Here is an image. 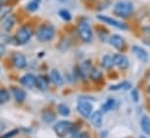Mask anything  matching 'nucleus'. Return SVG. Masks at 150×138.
<instances>
[{"label": "nucleus", "mask_w": 150, "mask_h": 138, "mask_svg": "<svg viewBox=\"0 0 150 138\" xmlns=\"http://www.w3.org/2000/svg\"><path fill=\"white\" fill-rule=\"evenodd\" d=\"M113 13L119 18L127 19L132 16L134 13V5L130 1H126V0L117 1L113 7Z\"/></svg>", "instance_id": "1"}, {"label": "nucleus", "mask_w": 150, "mask_h": 138, "mask_svg": "<svg viewBox=\"0 0 150 138\" xmlns=\"http://www.w3.org/2000/svg\"><path fill=\"white\" fill-rule=\"evenodd\" d=\"M35 35L40 42H50L55 37V27L50 23H42Z\"/></svg>", "instance_id": "2"}, {"label": "nucleus", "mask_w": 150, "mask_h": 138, "mask_svg": "<svg viewBox=\"0 0 150 138\" xmlns=\"http://www.w3.org/2000/svg\"><path fill=\"white\" fill-rule=\"evenodd\" d=\"M77 29H78V35H79V37L83 42L91 43V41L93 38V32H92V28H91L90 23L86 20H81L78 23Z\"/></svg>", "instance_id": "3"}, {"label": "nucleus", "mask_w": 150, "mask_h": 138, "mask_svg": "<svg viewBox=\"0 0 150 138\" xmlns=\"http://www.w3.org/2000/svg\"><path fill=\"white\" fill-rule=\"evenodd\" d=\"M33 36V29L30 26L28 25H25L22 26L21 28L18 29L16 34H15V42L16 44H20V45H23L26 43L29 42V39L32 38Z\"/></svg>", "instance_id": "4"}, {"label": "nucleus", "mask_w": 150, "mask_h": 138, "mask_svg": "<svg viewBox=\"0 0 150 138\" xmlns=\"http://www.w3.org/2000/svg\"><path fill=\"white\" fill-rule=\"evenodd\" d=\"M74 129V124L69 121H59L54 125V131L58 137L63 138L68 136Z\"/></svg>", "instance_id": "5"}, {"label": "nucleus", "mask_w": 150, "mask_h": 138, "mask_svg": "<svg viewBox=\"0 0 150 138\" xmlns=\"http://www.w3.org/2000/svg\"><path fill=\"white\" fill-rule=\"evenodd\" d=\"M97 19L101 22H104L105 25H108V26H112L114 28H117V29H122V30H126L128 27L122 23L121 21H117L115 19H113L111 16H107V15H97Z\"/></svg>", "instance_id": "6"}, {"label": "nucleus", "mask_w": 150, "mask_h": 138, "mask_svg": "<svg viewBox=\"0 0 150 138\" xmlns=\"http://www.w3.org/2000/svg\"><path fill=\"white\" fill-rule=\"evenodd\" d=\"M77 111L83 116V117H90L92 114V104L88 102L87 100H79L77 104Z\"/></svg>", "instance_id": "7"}, {"label": "nucleus", "mask_w": 150, "mask_h": 138, "mask_svg": "<svg viewBox=\"0 0 150 138\" xmlns=\"http://www.w3.org/2000/svg\"><path fill=\"white\" fill-rule=\"evenodd\" d=\"M108 42H110V44L114 46L116 50H119V51H123L125 49H126V46H127V44H126V41H125V38L122 37V36H120V35H112L110 38H108Z\"/></svg>", "instance_id": "8"}, {"label": "nucleus", "mask_w": 150, "mask_h": 138, "mask_svg": "<svg viewBox=\"0 0 150 138\" xmlns=\"http://www.w3.org/2000/svg\"><path fill=\"white\" fill-rule=\"evenodd\" d=\"M113 64H114L116 68H119V69L125 70L129 66V61H128V58H127L125 55H122V54H116V55L113 56Z\"/></svg>", "instance_id": "9"}, {"label": "nucleus", "mask_w": 150, "mask_h": 138, "mask_svg": "<svg viewBox=\"0 0 150 138\" xmlns=\"http://www.w3.org/2000/svg\"><path fill=\"white\" fill-rule=\"evenodd\" d=\"M12 63L13 65L18 70H21L23 68H26L27 65V59L25 57V55L20 54V52H14L12 56Z\"/></svg>", "instance_id": "10"}, {"label": "nucleus", "mask_w": 150, "mask_h": 138, "mask_svg": "<svg viewBox=\"0 0 150 138\" xmlns=\"http://www.w3.org/2000/svg\"><path fill=\"white\" fill-rule=\"evenodd\" d=\"M133 54L136 56V58H137L140 62H142V63L148 62L149 56H148V52H147L143 48H141V46H139V45H134V46H133Z\"/></svg>", "instance_id": "11"}, {"label": "nucleus", "mask_w": 150, "mask_h": 138, "mask_svg": "<svg viewBox=\"0 0 150 138\" xmlns=\"http://www.w3.org/2000/svg\"><path fill=\"white\" fill-rule=\"evenodd\" d=\"M20 82L26 87V88H33L34 86H35V84H36V77L34 75V74H32V73H27V74H25L21 79H20Z\"/></svg>", "instance_id": "12"}, {"label": "nucleus", "mask_w": 150, "mask_h": 138, "mask_svg": "<svg viewBox=\"0 0 150 138\" xmlns=\"http://www.w3.org/2000/svg\"><path fill=\"white\" fill-rule=\"evenodd\" d=\"M90 121L92 123L93 127L96 128H100L103 125V113L100 110H97V111H93L91 115H90Z\"/></svg>", "instance_id": "13"}, {"label": "nucleus", "mask_w": 150, "mask_h": 138, "mask_svg": "<svg viewBox=\"0 0 150 138\" xmlns=\"http://www.w3.org/2000/svg\"><path fill=\"white\" fill-rule=\"evenodd\" d=\"M15 21H16V19H15V16H14L13 14L7 15V16L4 19V22H2V28H4L6 32H9V30H11V29L14 27Z\"/></svg>", "instance_id": "14"}, {"label": "nucleus", "mask_w": 150, "mask_h": 138, "mask_svg": "<svg viewBox=\"0 0 150 138\" xmlns=\"http://www.w3.org/2000/svg\"><path fill=\"white\" fill-rule=\"evenodd\" d=\"M91 68L92 66H91L90 61H85V62H83L80 64V66L78 69V73L81 75V78H86V77H88V73H90Z\"/></svg>", "instance_id": "15"}, {"label": "nucleus", "mask_w": 150, "mask_h": 138, "mask_svg": "<svg viewBox=\"0 0 150 138\" xmlns=\"http://www.w3.org/2000/svg\"><path fill=\"white\" fill-rule=\"evenodd\" d=\"M50 80L55 84V85H57V86H61V85H63V78H62V75H61V73L57 71V70H51L50 71Z\"/></svg>", "instance_id": "16"}, {"label": "nucleus", "mask_w": 150, "mask_h": 138, "mask_svg": "<svg viewBox=\"0 0 150 138\" xmlns=\"http://www.w3.org/2000/svg\"><path fill=\"white\" fill-rule=\"evenodd\" d=\"M48 79L44 77V75H38L36 77V84H35V86L38 87V89H41V91H45L47 89V87H48Z\"/></svg>", "instance_id": "17"}, {"label": "nucleus", "mask_w": 150, "mask_h": 138, "mask_svg": "<svg viewBox=\"0 0 150 138\" xmlns=\"http://www.w3.org/2000/svg\"><path fill=\"white\" fill-rule=\"evenodd\" d=\"M12 92H13V96H14V99H15L16 101H19V102L25 101V99H26V92H25L23 89L14 87Z\"/></svg>", "instance_id": "18"}, {"label": "nucleus", "mask_w": 150, "mask_h": 138, "mask_svg": "<svg viewBox=\"0 0 150 138\" xmlns=\"http://www.w3.org/2000/svg\"><path fill=\"white\" fill-rule=\"evenodd\" d=\"M141 129L144 134L150 135V118L148 116H142L141 118Z\"/></svg>", "instance_id": "19"}, {"label": "nucleus", "mask_w": 150, "mask_h": 138, "mask_svg": "<svg viewBox=\"0 0 150 138\" xmlns=\"http://www.w3.org/2000/svg\"><path fill=\"white\" fill-rule=\"evenodd\" d=\"M12 12V6L11 5H6V4H1L0 5V20H4L7 15H9Z\"/></svg>", "instance_id": "20"}, {"label": "nucleus", "mask_w": 150, "mask_h": 138, "mask_svg": "<svg viewBox=\"0 0 150 138\" xmlns=\"http://www.w3.org/2000/svg\"><path fill=\"white\" fill-rule=\"evenodd\" d=\"M114 65L113 64V56H110V55H106L103 57L101 59V66L105 70H110L112 69V66Z\"/></svg>", "instance_id": "21"}, {"label": "nucleus", "mask_w": 150, "mask_h": 138, "mask_svg": "<svg viewBox=\"0 0 150 138\" xmlns=\"http://www.w3.org/2000/svg\"><path fill=\"white\" fill-rule=\"evenodd\" d=\"M88 77L92 80H100L103 78V72L99 71L98 69H96V68H91L90 73H88Z\"/></svg>", "instance_id": "22"}, {"label": "nucleus", "mask_w": 150, "mask_h": 138, "mask_svg": "<svg viewBox=\"0 0 150 138\" xmlns=\"http://www.w3.org/2000/svg\"><path fill=\"white\" fill-rule=\"evenodd\" d=\"M58 15H59V18H61L62 20H64L65 22H69V21H71V19H72L71 13H70L68 9H65V8L61 9V11L58 12Z\"/></svg>", "instance_id": "23"}, {"label": "nucleus", "mask_w": 150, "mask_h": 138, "mask_svg": "<svg viewBox=\"0 0 150 138\" xmlns=\"http://www.w3.org/2000/svg\"><path fill=\"white\" fill-rule=\"evenodd\" d=\"M42 117H43V121H44L45 123H51V122L55 121V114H54L52 111H50V110L44 111L43 115H42Z\"/></svg>", "instance_id": "24"}, {"label": "nucleus", "mask_w": 150, "mask_h": 138, "mask_svg": "<svg viewBox=\"0 0 150 138\" xmlns=\"http://www.w3.org/2000/svg\"><path fill=\"white\" fill-rule=\"evenodd\" d=\"M57 110H58V113H59L62 116H69V115H70V108L64 104H58Z\"/></svg>", "instance_id": "25"}, {"label": "nucleus", "mask_w": 150, "mask_h": 138, "mask_svg": "<svg viewBox=\"0 0 150 138\" xmlns=\"http://www.w3.org/2000/svg\"><path fill=\"white\" fill-rule=\"evenodd\" d=\"M8 100H9V93H8V91L5 89V88H1L0 89V104H6Z\"/></svg>", "instance_id": "26"}, {"label": "nucleus", "mask_w": 150, "mask_h": 138, "mask_svg": "<svg viewBox=\"0 0 150 138\" xmlns=\"http://www.w3.org/2000/svg\"><path fill=\"white\" fill-rule=\"evenodd\" d=\"M38 7H40V4H38V1H36V0H33V1H30V2H28L26 5V9L28 12H35V11L38 9Z\"/></svg>", "instance_id": "27"}, {"label": "nucleus", "mask_w": 150, "mask_h": 138, "mask_svg": "<svg viewBox=\"0 0 150 138\" xmlns=\"http://www.w3.org/2000/svg\"><path fill=\"white\" fill-rule=\"evenodd\" d=\"M114 106H115V100L114 99H108L104 106H103V111H110V110H112L113 108H114Z\"/></svg>", "instance_id": "28"}, {"label": "nucleus", "mask_w": 150, "mask_h": 138, "mask_svg": "<svg viewBox=\"0 0 150 138\" xmlns=\"http://www.w3.org/2000/svg\"><path fill=\"white\" fill-rule=\"evenodd\" d=\"M130 85L128 82H123V84H117V85H114V86H111L110 89L111 91H119V89H127Z\"/></svg>", "instance_id": "29"}, {"label": "nucleus", "mask_w": 150, "mask_h": 138, "mask_svg": "<svg viewBox=\"0 0 150 138\" xmlns=\"http://www.w3.org/2000/svg\"><path fill=\"white\" fill-rule=\"evenodd\" d=\"M16 134H18V130H13V131H11L9 134H6L5 137H2V138H11V137H13L14 135H16Z\"/></svg>", "instance_id": "30"}, {"label": "nucleus", "mask_w": 150, "mask_h": 138, "mask_svg": "<svg viewBox=\"0 0 150 138\" xmlns=\"http://www.w3.org/2000/svg\"><path fill=\"white\" fill-rule=\"evenodd\" d=\"M5 52H6V49H5V45L0 43V57H2Z\"/></svg>", "instance_id": "31"}, {"label": "nucleus", "mask_w": 150, "mask_h": 138, "mask_svg": "<svg viewBox=\"0 0 150 138\" xmlns=\"http://www.w3.org/2000/svg\"><path fill=\"white\" fill-rule=\"evenodd\" d=\"M143 33L146 35H148V36H150V26H147V27L143 28Z\"/></svg>", "instance_id": "32"}, {"label": "nucleus", "mask_w": 150, "mask_h": 138, "mask_svg": "<svg viewBox=\"0 0 150 138\" xmlns=\"http://www.w3.org/2000/svg\"><path fill=\"white\" fill-rule=\"evenodd\" d=\"M79 138H90V137H88V136L85 134V135H80V137H79Z\"/></svg>", "instance_id": "33"}, {"label": "nucleus", "mask_w": 150, "mask_h": 138, "mask_svg": "<svg viewBox=\"0 0 150 138\" xmlns=\"http://www.w3.org/2000/svg\"><path fill=\"white\" fill-rule=\"evenodd\" d=\"M58 1H59V2H67L68 0H58Z\"/></svg>", "instance_id": "34"}, {"label": "nucleus", "mask_w": 150, "mask_h": 138, "mask_svg": "<svg viewBox=\"0 0 150 138\" xmlns=\"http://www.w3.org/2000/svg\"><path fill=\"white\" fill-rule=\"evenodd\" d=\"M148 93H149V94H150V85H149V86H148Z\"/></svg>", "instance_id": "35"}, {"label": "nucleus", "mask_w": 150, "mask_h": 138, "mask_svg": "<svg viewBox=\"0 0 150 138\" xmlns=\"http://www.w3.org/2000/svg\"><path fill=\"white\" fill-rule=\"evenodd\" d=\"M140 138H147V137H146V136H141Z\"/></svg>", "instance_id": "36"}, {"label": "nucleus", "mask_w": 150, "mask_h": 138, "mask_svg": "<svg viewBox=\"0 0 150 138\" xmlns=\"http://www.w3.org/2000/svg\"><path fill=\"white\" fill-rule=\"evenodd\" d=\"M1 4H2V0H0V5H1Z\"/></svg>", "instance_id": "37"}, {"label": "nucleus", "mask_w": 150, "mask_h": 138, "mask_svg": "<svg viewBox=\"0 0 150 138\" xmlns=\"http://www.w3.org/2000/svg\"><path fill=\"white\" fill-rule=\"evenodd\" d=\"M36 1H40V0H36Z\"/></svg>", "instance_id": "38"}]
</instances>
